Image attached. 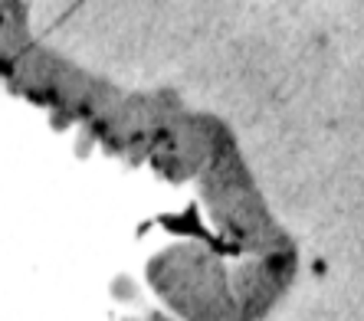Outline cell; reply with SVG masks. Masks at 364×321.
<instances>
[{
    "label": "cell",
    "instance_id": "obj_1",
    "mask_svg": "<svg viewBox=\"0 0 364 321\" xmlns=\"http://www.w3.org/2000/svg\"><path fill=\"white\" fill-rule=\"evenodd\" d=\"M194 184L200 190V200L210 213L213 227L227 236L233 253L263 256L296 243L272 217L263 190L250 174V164L240 151L233 128L220 135L207 168L197 174Z\"/></svg>",
    "mask_w": 364,
    "mask_h": 321
},
{
    "label": "cell",
    "instance_id": "obj_6",
    "mask_svg": "<svg viewBox=\"0 0 364 321\" xmlns=\"http://www.w3.org/2000/svg\"><path fill=\"white\" fill-rule=\"evenodd\" d=\"M125 321H178V318H171V315H164V312H158V308H151V312L138 315V318H125Z\"/></svg>",
    "mask_w": 364,
    "mask_h": 321
},
{
    "label": "cell",
    "instance_id": "obj_7",
    "mask_svg": "<svg viewBox=\"0 0 364 321\" xmlns=\"http://www.w3.org/2000/svg\"><path fill=\"white\" fill-rule=\"evenodd\" d=\"M4 10H7V4H0V20H4Z\"/></svg>",
    "mask_w": 364,
    "mask_h": 321
},
{
    "label": "cell",
    "instance_id": "obj_4",
    "mask_svg": "<svg viewBox=\"0 0 364 321\" xmlns=\"http://www.w3.org/2000/svg\"><path fill=\"white\" fill-rule=\"evenodd\" d=\"M227 128V121L217 115H207V111H178L168 121V128L154 138L151 151H148V164L171 184L197 180V174L207 168V160H210L213 148Z\"/></svg>",
    "mask_w": 364,
    "mask_h": 321
},
{
    "label": "cell",
    "instance_id": "obj_2",
    "mask_svg": "<svg viewBox=\"0 0 364 321\" xmlns=\"http://www.w3.org/2000/svg\"><path fill=\"white\" fill-rule=\"evenodd\" d=\"M151 292L181 321H240L220 253L197 239L164 246L144 266Z\"/></svg>",
    "mask_w": 364,
    "mask_h": 321
},
{
    "label": "cell",
    "instance_id": "obj_3",
    "mask_svg": "<svg viewBox=\"0 0 364 321\" xmlns=\"http://www.w3.org/2000/svg\"><path fill=\"white\" fill-rule=\"evenodd\" d=\"M184 99L171 89H158V92H125L115 109L99 121V125L82 135L79 148H89L99 141L102 148L115 158L128 160V164H144L148 151H151L154 138L161 135L168 121L184 111Z\"/></svg>",
    "mask_w": 364,
    "mask_h": 321
},
{
    "label": "cell",
    "instance_id": "obj_5",
    "mask_svg": "<svg viewBox=\"0 0 364 321\" xmlns=\"http://www.w3.org/2000/svg\"><path fill=\"white\" fill-rule=\"evenodd\" d=\"M230 292L237 302L240 321H266L276 305L289 295L299 276V249L296 243L276 253L246 256L237 266H227Z\"/></svg>",
    "mask_w": 364,
    "mask_h": 321
}]
</instances>
